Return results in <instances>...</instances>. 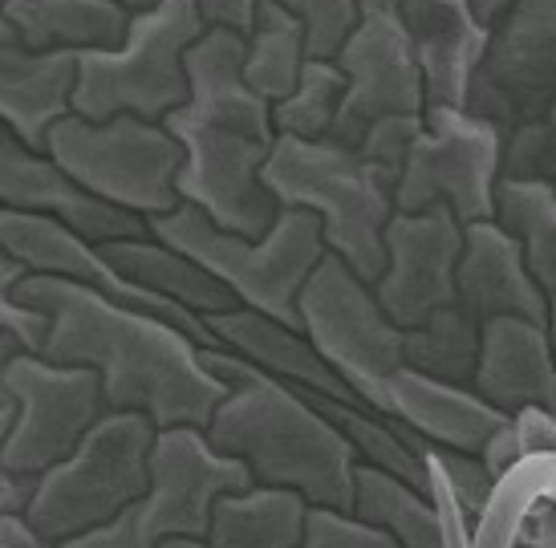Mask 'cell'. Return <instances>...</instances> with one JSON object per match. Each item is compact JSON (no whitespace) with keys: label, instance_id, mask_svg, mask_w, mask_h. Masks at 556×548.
<instances>
[{"label":"cell","instance_id":"39","mask_svg":"<svg viewBox=\"0 0 556 548\" xmlns=\"http://www.w3.org/2000/svg\"><path fill=\"white\" fill-rule=\"evenodd\" d=\"M203 16H207V25H216V29H236V33H252L256 25V9H261V0H200Z\"/></svg>","mask_w":556,"mask_h":548},{"label":"cell","instance_id":"23","mask_svg":"<svg viewBox=\"0 0 556 548\" xmlns=\"http://www.w3.org/2000/svg\"><path fill=\"white\" fill-rule=\"evenodd\" d=\"M212 337L219 342V349H232L240 358H248L252 366H261L264 374L289 382L296 391H313L325 398H338V403H354L366 407L338 374L333 366L313 349V342L293 326H280L273 317L256 314V309H228V314L203 317Z\"/></svg>","mask_w":556,"mask_h":548},{"label":"cell","instance_id":"45","mask_svg":"<svg viewBox=\"0 0 556 548\" xmlns=\"http://www.w3.org/2000/svg\"><path fill=\"white\" fill-rule=\"evenodd\" d=\"M126 13H147V9H155L159 0H118Z\"/></svg>","mask_w":556,"mask_h":548},{"label":"cell","instance_id":"24","mask_svg":"<svg viewBox=\"0 0 556 548\" xmlns=\"http://www.w3.org/2000/svg\"><path fill=\"white\" fill-rule=\"evenodd\" d=\"M98 248H102V256L123 272L126 281H135L139 289H151V293L184 305L191 314L212 317V314L240 309V301L216 277H207L195 260H187L184 252H175L170 244L155 240V235L110 240V244H98Z\"/></svg>","mask_w":556,"mask_h":548},{"label":"cell","instance_id":"29","mask_svg":"<svg viewBox=\"0 0 556 548\" xmlns=\"http://www.w3.org/2000/svg\"><path fill=\"white\" fill-rule=\"evenodd\" d=\"M544 500H556V455H525L495 480L492 500L471 524V548H516L532 508Z\"/></svg>","mask_w":556,"mask_h":548},{"label":"cell","instance_id":"27","mask_svg":"<svg viewBox=\"0 0 556 548\" xmlns=\"http://www.w3.org/2000/svg\"><path fill=\"white\" fill-rule=\"evenodd\" d=\"M354 517L382 528L399 548H447L431 492L406 484L382 468H370V463H357Z\"/></svg>","mask_w":556,"mask_h":548},{"label":"cell","instance_id":"20","mask_svg":"<svg viewBox=\"0 0 556 548\" xmlns=\"http://www.w3.org/2000/svg\"><path fill=\"white\" fill-rule=\"evenodd\" d=\"M455 289H459V305L479 326H488L495 317H525V321L548 326V301L553 297L532 277V268L525 260V244L500 219L467 224Z\"/></svg>","mask_w":556,"mask_h":548},{"label":"cell","instance_id":"28","mask_svg":"<svg viewBox=\"0 0 556 548\" xmlns=\"http://www.w3.org/2000/svg\"><path fill=\"white\" fill-rule=\"evenodd\" d=\"M309 65V46H305V25L296 21L285 4L261 0L256 25L248 33L244 78L264 102H285L296 90V81Z\"/></svg>","mask_w":556,"mask_h":548},{"label":"cell","instance_id":"30","mask_svg":"<svg viewBox=\"0 0 556 548\" xmlns=\"http://www.w3.org/2000/svg\"><path fill=\"white\" fill-rule=\"evenodd\" d=\"M483 326L455 301L447 309L431 314L422 326L406 329V366L418 374H431L439 382L471 386L479 366Z\"/></svg>","mask_w":556,"mask_h":548},{"label":"cell","instance_id":"7","mask_svg":"<svg viewBox=\"0 0 556 548\" xmlns=\"http://www.w3.org/2000/svg\"><path fill=\"white\" fill-rule=\"evenodd\" d=\"M159 426L139 410H110L65 463L37 480L29 520L49 545H65L118 520L151 492V451Z\"/></svg>","mask_w":556,"mask_h":548},{"label":"cell","instance_id":"43","mask_svg":"<svg viewBox=\"0 0 556 548\" xmlns=\"http://www.w3.org/2000/svg\"><path fill=\"white\" fill-rule=\"evenodd\" d=\"M511 0H471V9H476V16L483 21V25H495L500 16L508 13Z\"/></svg>","mask_w":556,"mask_h":548},{"label":"cell","instance_id":"32","mask_svg":"<svg viewBox=\"0 0 556 548\" xmlns=\"http://www.w3.org/2000/svg\"><path fill=\"white\" fill-rule=\"evenodd\" d=\"M341 102H345V74H341V65L309 62L293 94L273 106V126H277V135H289V139L321 142L338 126Z\"/></svg>","mask_w":556,"mask_h":548},{"label":"cell","instance_id":"9","mask_svg":"<svg viewBox=\"0 0 556 548\" xmlns=\"http://www.w3.org/2000/svg\"><path fill=\"white\" fill-rule=\"evenodd\" d=\"M46 155L93 200L139 219L167 216L184 204L175 191L187 158L184 142L163 123H147L135 114L90 123L81 114H65L49 130Z\"/></svg>","mask_w":556,"mask_h":548},{"label":"cell","instance_id":"37","mask_svg":"<svg viewBox=\"0 0 556 548\" xmlns=\"http://www.w3.org/2000/svg\"><path fill=\"white\" fill-rule=\"evenodd\" d=\"M422 130H427V114H394V118L374 123L366 130V139L357 142V151H362V158H370L374 167L402 179V167L415 151V142L422 139Z\"/></svg>","mask_w":556,"mask_h":548},{"label":"cell","instance_id":"17","mask_svg":"<svg viewBox=\"0 0 556 548\" xmlns=\"http://www.w3.org/2000/svg\"><path fill=\"white\" fill-rule=\"evenodd\" d=\"M0 207L62 219L90 244L151 235L147 219L93 200L90 191H81L46 151H33L29 142L4 123H0Z\"/></svg>","mask_w":556,"mask_h":548},{"label":"cell","instance_id":"46","mask_svg":"<svg viewBox=\"0 0 556 548\" xmlns=\"http://www.w3.org/2000/svg\"><path fill=\"white\" fill-rule=\"evenodd\" d=\"M548 342H553V358H556V293L548 301Z\"/></svg>","mask_w":556,"mask_h":548},{"label":"cell","instance_id":"4","mask_svg":"<svg viewBox=\"0 0 556 548\" xmlns=\"http://www.w3.org/2000/svg\"><path fill=\"white\" fill-rule=\"evenodd\" d=\"M264 188L280 207H301L321 219L325 248L341 256L366 284L387 272V224L394 219L399 179L354 146L305 142L277 135V146L264 163Z\"/></svg>","mask_w":556,"mask_h":548},{"label":"cell","instance_id":"10","mask_svg":"<svg viewBox=\"0 0 556 548\" xmlns=\"http://www.w3.org/2000/svg\"><path fill=\"white\" fill-rule=\"evenodd\" d=\"M296 314L313 349L374 410L382 382L406 366V329L390 321L374 284L362 281L341 256L325 252L309 284L301 289Z\"/></svg>","mask_w":556,"mask_h":548},{"label":"cell","instance_id":"14","mask_svg":"<svg viewBox=\"0 0 556 548\" xmlns=\"http://www.w3.org/2000/svg\"><path fill=\"white\" fill-rule=\"evenodd\" d=\"M467 110L500 126L504 139L556 110V0H511L492 25Z\"/></svg>","mask_w":556,"mask_h":548},{"label":"cell","instance_id":"49","mask_svg":"<svg viewBox=\"0 0 556 548\" xmlns=\"http://www.w3.org/2000/svg\"><path fill=\"white\" fill-rule=\"evenodd\" d=\"M516 548H528V545H516Z\"/></svg>","mask_w":556,"mask_h":548},{"label":"cell","instance_id":"2","mask_svg":"<svg viewBox=\"0 0 556 548\" xmlns=\"http://www.w3.org/2000/svg\"><path fill=\"white\" fill-rule=\"evenodd\" d=\"M203 366L228 386L203 431L219 455L240 459L256 487H285L309 508L354 512L357 451L305 394L232 349H203Z\"/></svg>","mask_w":556,"mask_h":548},{"label":"cell","instance_id":"41","mask_svg":"<svg viewBox=\"0 0 556 548\" xmlns=\"http://www.w3.org/2000/svg\"><path fill=\"white\" fill-rule=\"evenodd\" d=\"M520 545L528 548H556V500H544L532 508L525 533H520Z\"/></svg>","mask_w":556,"mask_h":548},{"label":"cell","instance_id":"48","mask_svg":"<svg viewBox=\"0 0 556 548\" xmlns=\"http://www.w3.org/2000/svg\"><path fill=\"white\" fill-rule=\"evenodd\" d=\"M9 4H29V0H4V9H9Z\"/></svg>","mask_w":556,"mask_h":548},{"label":"cell","instance_id":"8","mask_svg":"<svg viewBox=\"0 0 556 548\" xmlns=\"http://www.w3.org/2000/svg\"><path fill=\"white\" fill-rule=\"evenodd\" d=\"M256 487L240 459L219 455L200 426L159 431L151 451V492L118 520L58 548H163L167 540H207L224 496Z\"/></svg>","mask_w":556,"mask_h":548},{"label":"cell","instance_id":"38","mask_svg":"<svg viewBox=\"0 0 556 548\" xmlns=\"http://www.w3.org/2000/svg\"><path fill=\"white\" fill-rule=\"evenodd\" d=\"M301 548H399L382 528H374L354 512H338V508H309L305 520V540Z\"/></svg>","mask_w":556,"mask_h":548},{"label":"cell","instance_id":"6","mask_svg":"<svg viewBox=\"0 0 556 548\" xmlns=\"http://www.w3.org/2000/svg\"><path fill=\"white\" fill-rule=\"evenodd\" d=\"M207 29L200 0H159L155 9L135 13L118 49L78 53L74 114L90 123H110L118 114L163 123L191 98L187 49Z\"/></svg>","mask_w":556,"mask_h":548},{"label":"cell","instance_id":"44","mask_svg":"<svg viewBox=\"0 0 556 548\" xmlns=\"http://www.w3.org/2000/svg\"><path fill=\"white\" fill-rule=\"evenodd\" d=\"M16 354H29V349L16 342L13 333H4V329H0V370H4V366L16 358Z\"/></svg>","mask_w":556,"mask_h":548},{"label":"cell","instance_id":"50","mask_svg":"<svg viewBox=\"0 0 556 548\" xmlns=\"http://www.w3.org/2000/svg\"><path fill=\"white\" fill-rule=\"evenodd\" d=\"M0 9H4V0H0Z\"/></svg>","mask_w":556,"mask_h":548},{"label":"cell","instance_id":"18","mask_svg":"<svg viewBox=\"0 0 556 548\" xmlns=\"http://www.w3.org/2000/svg\"><path fill=\"white\" fill-rule=\"evenodd\" d=\"M374 410L410 426L431 447L467 455H483V447L508 426V415L495 410L476 386L439 382V378L418 374L410 366H402L399 374H390L382 382Z\"/></svg>","mask_w":556,"mask_h":548},{"label":"cell","instance_id":"31","mask_svg":"<svg viewBox=\"0 0 556 548\" xmlns=\"http://www.w3.org/2000/svg\"><path fill=\"white\" fill-rule=\"evenodd\" d=\"M495 219L525 244V260L541 289L556 293V195L544 183H516L500 179L495 191Z\"/></svg>","mask_w":556,"mask_h":548},{"label":"cell","instance_id":"34","mask_svg":"<svg viewBox=\"0 0 556 548\" xmlns=\"http://www.w3.org/2000/svg\"><path fill=\"white\" fill-rule=\"evenodd\" d=\"M504 179L544 183L556 195V110L504 139Z\"/></svg>","mask_w":556,"mask_h":548},{"label":"cell","instance_id":"25","mask_svg":"<svg viewBox=\"0 0 556 548\" xmlns=\"http://www.w3.org/2000/svg\"><path fill=\"white\" fill-rule=\"evenodd\" d=\"M0 16L21 33L29 49H118L126 41L130 16L118 0H29L9 4Z\"/></svg>","mask_w":556,"mask_h":548},{"label":"cell","instance_id":"1","mask_svg":"<svg viewBox=\"0 0 556 548\" xmlns=\"http://www.w3.org/2000/svg\"><path fill=\"white\" fill-rule=\"evenodd\" d=\"M16 297L49 317L41 358L98 370L106 410H139L159 431H207L228 398V386L203 366V345L155 314L46 272H29Z\"/></svg>","mask_w":556,"mask_h":548},{"label":"cell","instance_id":"40","mask_svg":"<svg viewBox=\"0 0 556 548\" xmlns=\"http://www.w3.org/2000/svg\"><path fill=\"white\" fill-rule=\"evenodd\" d=\"M33 492H37V480H33V475H16V471L0 468V520L25 517Z\"/></svg>","mask_w":556,"mask_h":548},{"label":"cell","instance_id":"26","mask_svg":"<svg viewBox=\"0 0 556 548\" xmlns=\"http://www.w3.org/2000/svg\"><path fill=\"white\" fill-rule=\"evenodd\" d=\"M309 500L285 487H248L216 504L207 548H301Z\"/></svg>","mask_w":556,"mask_h":548},{"label":"cell","instance_id":"35","mask_svg":"<svg viewBox=\"0 0 556 548\" xmlns=\"http://www.w3.org/2000/svg\"><path fill=\"white\" fill-rule=\"evenodd\" d=\"M25 277H29V268L21 265L13 252L0 244V329H4V333H13L16 342L25 345L29 354L41 358V349H46V333H49V317L16 297V284L25 281Z\"/></svg>","mask_w":556,"mask_h":548},{"label":"cell","instance_id":"42","mask_svg":"<svg viewBox=\"0 0 556 548\" xmlns=\"http://www.w3.org/2000/svg\"><path fill=\"white\" fill-rule=\"evenodd\" d=\"M0 548H58L33 528L25 517H4L0 520Z\"/></svg>","mask_w":556,"mask_h":548},{"label":"cell","instance_id":"22","mask_svg":"<svg viewBox=\"0 0 556 548\" xmlns=\"http://www.w3.org/2000/svg\"><path fill=\"white\" fill-rule=\"evenodd\" d=\"M476 386L495 410H553L556 415V358L548 342V326L525 317H495L483 326Z\"/></svg>","mask_w":556,"mask_h":548},{"label":"cell","instance_id":"5","mask_svg":"<svg viewBox=\"0 0 556 548\" xmlns=\"http://www.w3.org/2000/svg\"><path fill=\"white\" fill-rule=\"evenodd\" d=\"M147 228L155 240L184 252L187 260H195L207 277H216L244 309H256L280 326L301 329V314H296L301 289L309 284V277L329 252L321 219L313 212L280 207L273 232L261 240L224 232L191 204H179L167 216L147 219Z\"/></svg>","mask_w":556,"mask_h":548},{"label":"cell","instance_id":"33","mask_svg":"<svg viewBox=\"0 0 556 548\" xmlns=\"http://www.w3.org/2000/svg\"><path fill=\"white\" fill-rule=\"evenodd\" d=\"M305 25L309 62H338L362 21V0H277Z\"/></svg>","mask_w":556,"mask_h":548},{"label":"cell","instance_id":"12","mask_svg":"<svg viewBox=\"0 0 556 548\" xmlns=\"http://www.w3.org/2000/svg\"><path fill=\"white\" fill-rule=\"evenodd\" d=\"M504 179V130L471 110H427V130L415 142L394 191L399 212L447 204L459 224L495 219V191Z\"/></svg>","mask_w":556,"mask_h":548},{"label":"cell","instance_id":"21","mask_svg":"<svg viewBox=\"0 0 556 548\" xmlns=\"http://www.w3.org/2000/svg\"><path fill=\"white\" fill-rule=\"evenodd\" d=\"M74 49H29L0 16V123L13 126L33 151H46L53 123L74 114Z\"/></svg>","mask_w":556,"mask_h":548},{"label":"cell","instance_id":"47","mask_svg":"<svg viewBox=\"0 0 556 548\" xmlns=\"http://www.w3.org/2000/svg\"><path fill=\"white\" fill-rule=\"evenodd\" d=\"M163 548H207V540H167Z\"/></svg>","mask_w":556,"mask_h":548},{"label":"cell","instance_id":"16","mask_svg":"<svg viewBox=\"0 0 556 548\" xmlns=\"http://www.w3.org/2000/svg\"><path fill=\"white\" fill-rule=\"evenodd\" d=\"M464 224L447 204L427 212H394L387 224V272L374 284L382 309L399 329L422 326L459 301L455 277L464 256Z\"/></svg>","mask_w":556,"mask_h":548},{"label":"cell","instance_id":"15","mask_svg":"<svg viewBox=\"0 0 556 548\" xmlns=\"http://www.w3.org/2000/svg\"><path fill=\"white\" fill-rule=\"evenodd\" d=\"M0 244L13 252L29 272H46V277L86 284V289L118 301V305H130V309H142V314H155L159 321H170L175 329L191 333L203 349H219V342L212 337V329H207V321L200 314H191L184 305L159 297L151 289H139L135 281H126L123 272L102 256L98 244H90L86 235L74 232L62 219L0 207Z\"/></svg>","mask_w":556,"mask_h":548},{"label":"cell","instance_id":"11","mask_svg":"<svg viewBox=\"0 0 556 548\" xmlns=\"http://www.w3.org/2000/svg\"><path fill=\"white\" fill-rule=\"evenodd\" d=\"M0 391L16 403L9 438L0 443V468L33 480L65 463L98 419L110 415L98 370L58 366L37 354H16L0 370Z\"/></svg>","mask_w":556,"mask_h":548},{"label":"cell","instance_id":"3","mask_svg":"<svg viewBox=\"0 0 556 548\" xmlns=\"http://www.w3.org/2000/svg\"><path fill=\"white\" fill-rule=\"evenodd\" d=\"M163 126L184 142L187 158L175 179L184 204L248 240L273 232L280 204L264 188V163L277 146L273 102L261 94L240 102H187Z\"/></svg>","mask_w":556,"mask_h":548},{"label":"cell","instance_id":"13","mask_svg":"<svg viewBox=\"0 0 556 548\" xmlns=\"http://www.w3.org/2000/svg\"><path fill=\"white\" fill-rule=\"evenodd\" d=\"M338 65L345 74V102L329 142L357 151L374 123L427 114V81L402 21V0H362V21L338 53Z\"/></svg>","mask_w":556,"mask_h":548},{"label":"cell","instance_id":"36","mask_svg":"<svg viewBox=\"0 0 556 548\" xmlns=\"http://www.w3.org/2000/svg\"><path fill=\"white\" fill-rule=\"evenodd\" d=\"M427 459H431V468L447 480V487L455 492V500L464 504V512L471 517V524H476L479 512H483L488 500H492V487H495V475H492V468L483 463V455L431 447Z\"/></svg>","mask_w":556,"mask_h":548},{"label":"cell","instance_id":"19","mask_svg":"<svg viewBox=\"0 0 556 548\" xmlns=\"http://www.w3.org/2000/svg\"><path fill=\"white\" fill-rule=\"evenodd\" d=\"M402 21L427 81V110H467L476 69L492 46V25L479 21L471 0H402Z\"/></svg>","mask_w":556,"mask_h":548}]
</instances>
